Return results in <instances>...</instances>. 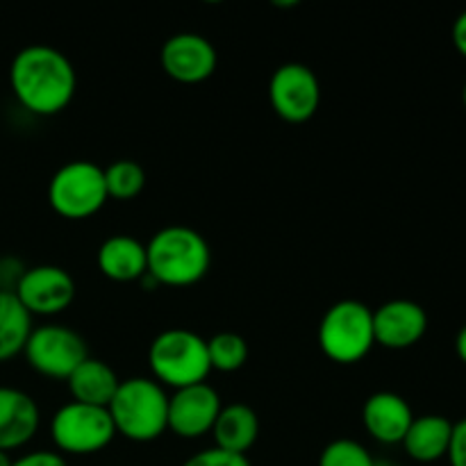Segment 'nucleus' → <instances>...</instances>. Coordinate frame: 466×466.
<instances>
[{"mask_svg":"<svg viewBox=\"0 0 466 466\" xmlns=\"http://www.w3.org/2000/svg\"><path fill=\"white\" fill-rule=\"evenodd\" d=\"M376 466H399V464H391V462H378Z\"/></svg>","mask_w":466,"mask_h":466,"instance_id":"30","label":"nucleus"},{"mask_svg":"<svg viewBox=\"0 0 466 466\" xmlns=\"http://www.w3.org/2000/svg\"><path fill=\"white\" fill-rule=\"evenodd\" d=\"M9 85L18 105L36 116H53L71 105L77 89L73 64L53 46H27L9 66Z\"/></svg>","mask_w":466,"mask_h":466,"instance_id":"1","label":"nucleus"},{"mask_svg":"<svg viewBox=\"0 0 466 466\" xmlns=\"http://www.w3.org/2000/svg\"><path fill=\"white\" fill-rule=\"evenodd\" d=\"M55 446L66 455H91L107 449L116 437L107 408L71 400L55 412L50 423Z\"/></svg>","mask_w":466,"mask_h":466,"instance_id":"7","label":"nucleus"},{"mask_svg":"<svg viewBox=\"0 0 466 466\" xmlns=\"http://www.w3.org/2000/svg\"><path fill=\"white\" fill-rule=\"evenodd\" d=\"M182 466H250V462L246 455L228 453V451L212 446V449H205L200 453L191 455Z\"/></svg>","mask_w":466,"mask_h":466,"instance_id":"24","label":"nucleus"},{"mask_svg":"<svg viewBox=\"0 0 466 466\" xmlns=\"http://www.w3.org/2000/svg\"><path fill=\"white\" fill-rule=\"evenodd\" d=\"M12 466H68L64 455L55 453V451H35L23 458L14 460Z\"/></svg>","mask_w":466,"mask_h":466,"instance_id":"26","label":"nucleus"},{"mask_svg":"<svg viewBox=\"0 0 466 466\" xmlns=\"http://www.w3.org/2000/svg\"><path fill=\"white\" fill-rule=\"evenodd\" d=\"M455 350H458V358L466 364V326H462V330L455 337Z\"/></svg>","mask_w":466,"mask_h":466,"instance_id":"28","label":"nucleus"},{"mask_svg":"<svg viewBox=\"0 0 466 466\" xmlns=\"http://www.w3.org/2000/svg\"><path fill=\"white\" fill-rule=\"evenodd\" d=\"M48 203L55 214L71 221L94 217L107 203L105 171L85 159L64 164L48 185Z\"/></svg>","mask_w":466,"mask_h":466,"instance_id":"6","label":"nucleus"},{"mask_svg":"<svg viewBox=\"0 0 466 466\" xmlns=\"http://www.w3.org/2000/svg\"><path fill=\"white\" fill-rule=\"evenodd\" d=\"M208 355L212 371L235 373L248 360V344L237 332H218L208 341Z\"/></svg>","mask_w":466,"mask_h":466,"instance_id":"22","label":"nucleus"},{"mask_svg":"<svg viewBox=\"0 0 466 466\" xmlns=\"http://www.w3.org/2000/svg\"><path fill=\"white\" fill-rule=\"evenodd\" d=\"M451 36H453L455 50H458V53L466 59V12H462L458 18H455Z\"/></svg>","mask_w":466,"mask_h":466,"instance_id":"27","label":"nucleus"},{"mask_svg":"<svg viewBox=\"0 0 466 466\" xmlns=\"http://www.w3.org/2000/svg\"><path fill=\"white\" fill-rule=\"evenodd\" d=\"M68 391L73 400L94 408H109L114 394L118 391V376L107 362L96 358H86L76 371L68 376Z\"/></svg>","mask_w":466,"mask_h":466,"instance_id":"17","label":"nucleus"},{"mask_svg":"<svg viewBox=\"0 0 466 466\" xmlns=\"http://www.w3.org/2000/svg\"><path fill=\"white\" fill-rule=\"evenodd\" d=\"M414 421L412 408L403 396L394 391H378L367 399L362 408V423L378 444H403Z\"/></svg>","mask_w":466,"mask_h":466,"instance_id":"14","label":"nucleus"},{"mask_svg":"<svg viewBox=\"0 0 466 466\" xmlns=\"http://www.w3.org/2000/svg\"><path fill=\"white\" fill-rule=\"evenodd\" d=\"M32 332V317L14 291L0 289V362L23 353Z\"/></svg>","mask_w":466,"mask_h":466,"instance_id":"20","label":"nucleus"},{"mask_svg":"<svg viewBox=\"0 0 466 466\" xmlns=\"http://www.w3.org/2000/svg\"><path fill=\"white\" fill-rule=\"evenodd\" d=\"M148 273L157 285L189 287L205 278L212 253L200 232L187 226H168L155 232L146 244Z\"/></svg>","mask_w":466,"mask_h":466,"instance_id":"2","label":"nucleus"},{"mask_svg":"<svg viewBox=\"0 0 466 466\" xmlns=\"http://www.w3.org/2000/svg\"><path fill=\"white\" fill-rule=\"evenodd\" d=\"M39 423V405L30 394L14 387H0V451L9 453L30 444Z\"/></svg>","mask_w":466,"mask_h":466,"instance_id":"15","label":"nucleus"},{"mask_svg":"<svg viewBox=\"0 0 466 466\" xmlns=\"http://www.w3.org/2000/svg\"><path fill=\"white\" fill-rule=\"evenodd\" d=\"M96 262L100 273L114 282H135L148 273L146 244L130 235H114L103 241Z\"/></svg>","mask_w":466,"mask_h":466,"instance_id":"16","label":"nucleus"},{"mask_svg":"<svg viewBox=\"0 0 466 466\" xmlns=\"http://www.w3.org/2000/svg\"><path fill=\"white\" fill-rule=\"evenodd\" d=\"M107 412L116 435L137 444L159 440L168 431V396L153 378L121 380Z\"/></svg>","mask_w":466,"mask_h":466,"instance_id":"3","label":"nucleus"},{"mask_svg":"<svg viewBox=\"0 0 466 466\" xmlns=\"http://www.w3.org/2000/svg\"><path fill=\"white\" fill-rule=\"evenodd\" d=\"M376 346L373 309L360 300H339L319 323V349L337 364L362 362Z\"/></svg>","mask_w":466,"mask_h":466,"instance_id":"5","label":"nucleus"},{"mask_svg":"<svg viewBox=\"0 0 466 466\" xmlns=\"http://www.w3.org/2000/svg\"><path fill=\"white\" fill-rule=\"evenodd\" d=\"M14 460L9 458V453H5V451H0V466H12Z\"/></svg>","mask_w":466,"mask_h":466,"instance_id":"29","label":"nucleus"},{"mask_svg":"<svg viewBox=\"0 0 466 466\" xmlns=\"http://www.w3.org/2000/svg\"><path fill=\"white\" fill-rule=\"evenodd\" d=\"M217 449L228 453L246 455L259 437V419L253 408L244 403H232L221 408L212 428Z\"/></svg>","mask_w":466,"mask_h":466,"instance_id":"19","label":"nucleus"},{"mask_svg":"<svg viewBox=\"0 0 466 466\" xmlns=\"http://www.w3.org/2000/svg\"><path fill=\"white\" fill-rule=\"evenodd\" d=\"M268 100L287 123H305L321 105V85L305 64H282L268 82Z\"/></svg>","mask_w":466,"mask_h":466,"instance_id":"9","label":"nucleus"},{"mask_svg":"<svg viewBox=\"0 0 466 466\" xmlns=\"http://www.w3.org/2000/svg\"><path fill=\"white\" fill-rule=\"evenodd\" d=\"M426 330L428 314L414 300H390L373 312V337L382 349H412L423 339Z\"/></svg>","mask_w":466,"mask_h":466,"instance_id":"13","label":"nucleus"},{"mask_svg":"<svg viewBox=\"0 0 466 466\" xmlns=\"http://www.w3.org/2000/svg\"><path fill=\"white\" fill-rule=\"evenodd\" d=\"M14 294L30 317H55L73 303L76 282L62 267L41 264L21 273Z\"/></svg>","mask_w":466,"mask_h":466,"instance_id":"10","label":"nucleus"},{"mask_svg":"<svg viewBox=\"0 0 466 466\" xmlns=\"http://www.w3.org/2000/svg\"><path fill=\"white\" fill-rule=\"evenodd\" d=\"M148 364L153 380L182 390L208 380L209 355L208 341L187 328H168L159 332L148 349Z\"/></svg>","mask_w":466,"mask_h":466,"instance_id":"4","label":"nucleus"},{"mask_svg":"<svg viewBox=\"0 0 466 466\" xmlns=\"http://www.w3.org/2000/svg\"><path fill=\"white\" fill-rule=\"evenodd\" d=\"M23 355L30 369L41 376L68 380V376L89 358V350L82 335H77L73 328L48 323V326L32 328Z\"/></svg>","mask_w":466,"mask_h":466,"instance_id":"8","label":"nucleus"},{"mask_svg":"<svg viewBox=\"0 0 466 466\" xmlns=\"http://www.w3.org/2000/svg\"><path fill=\"white\" fill-rule=\"evenodd\" d=\"M373 455L355 440H335L321 451L319 466H376Z\"/></svg>","mask_w":466,"mask_h":466,"instance_id":"23","label":"nucleus"},{"mask_svg":"<svg viewBox=\"0 0 466 466\" xmlns=\"http://www.w3.org/2000/svg\"><path fill=\"white\" fill-rule=\"evenodd\" d=\"M451 435H453V423L449 419L441 414H423V417H414L403 440V449L414 462H437L449 453Z\"/></svg>","mask_w":466,"mask_h":466,"instance_id":"18","label":"nucleus"},{"mask_svg":"<svg viewBox=\"0 0 466 466\" xmlns=\"http://www.w3.org/2000/svg\"><path fill=\"white\" fill-rule=\"evenodd\" d=\"M462 100H464V109H466V85H464V91H462Z\"/></svg>","mask_w":466,"mask_h":466,"instance_id":"31","label":"nucleus"},{"mask_svg":"<svg viewBox=\"0 0 466 466\" xmlns=\"http://www.w3.org/2000/svg\"><path fill=\"white\" fill-rule=\"evenodd\" d=\"M164 73L182 85H198L217 71L218 55L212 41L196 32H177L162 46L159 55Z\"/></svg>","mask_w":466,"mask_h":466,"instance_id":"11","label":"nucleus"},{"mask_svg":"<svg viewBox=\"0 0 466 466\" xmlns=\"http://www.w3.org/2000/svg\"><path fill=\"white\" fill-rule=\"evenodd\" d=\"M221 408L218 391L208 382L176 390L168 396V431L182 440H198L212 432Z\"/></svg>","mask_w":466,"mask_h":466,"instance_id":"12","label":"nucleus"},{"mask_svg":"<svg viewBox=\"0 0 466 466\" xmlns=\"http://www.w3.org/2000/svg\"><path fill=\"white\" fill-rule=\"evenodd\" d=\"M446 458H449L451 466H466V417L462 421L453 423V435H451V446Z\"/></svg>","mask_w":466,"mask_h":466,"instance_id":"25","label":"nucleus"},{"mask_svg":"<svg viewBox=\"0 0 466 466\" xmlns=\"http://www.w3.org/2000/svg\"><path fill=\"white\" fill-rule=\"evenodd\" d=\"M105 171V187H107V198L132 200L139 196L146 187V171L135 159H118L112 162Z\"/></svg>","mask_w":466,"mask_h":466,"instance_id":"21","label":"nucleus"}]
</instances>
